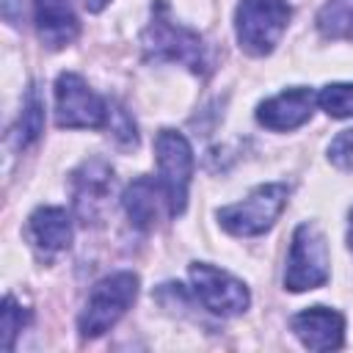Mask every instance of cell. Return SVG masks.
<instances>
[{
    "label": "cell",
    "mask_w": 353,
    "mask_h": 353,
    "mask_svg": "<svg viewBox=\"0 0 353 353\" xmlns=\"http://www.w3.org/2000/svg\"><path fill=\"white\" fill-rule=\"evenodd\" d=\"M141 47L146 61L163 63H182L196 74L207 72V47L201 41V36L179 22H174L168 17V8L163 0H157L152 6V22L146 25L143 36H141Z\"/></svg>",
    "instance_id": "6da1fadb"
},
{
    "label": "cell",
    "mask_w": 353,
    "mask_h": 353,
    "mask_svg": "<svg viewBox=\"0 0 353 353\" xmlns=\"http://www.w3.org/2000/svg\"><path fill=\"white\" fill-rule=\"evenodd\" d=\"M135 295H138V276L130 270H119V273H110L102 281H97L91 287L85 309L80 312V320H77L80 334L85 339H94V336H102L105 331H110L121 320V314L132 306Z\"/></svg>",
    "instance_id": "7a4b0ae2"
},
{
    "label": "cell",
    "mask_w": 353,
    "mask_h": 353,
    "mask_svg": "<svg viewBox=\"0 0 353 353\" xmlns=\"http://www.w3.org/2000/svg\"><path fill=\"white\" fill-rule=\"evenodd\" d=\"M292 8L287 0H240L234 11V30L240 50L248 55H268L279 44Z\"/></svg>",
    "instance_id": "3957f363"
},
{
    "label": "cell",
    "mask_w": 353,
    "mask_h": 353,
    "mask_svg": "<svg viewBox=\"0 0 353 353\" xmlns=\"http://www.w3.org/2000/svg\"><path fill=\"white\" fill-rule=\"evenodd\" d=\"M287 196H290V188L284 182H268V185H259L254 188L243 201L237 204H229V207H221L218 210V223L229 232V234H237V237H254V234H262L268 232L276 218L281 215L284 204H287Z\"/></svg>",
    "instance_id": "277c9868"
},
{
    "label": "cell",
    "mask_w": 353,
    "mask_h": 353,
    "mask_svg": "<svg viewBox=\"0 0 353 353\" xmlns=\"http://www.w3.org/2000/svg\"><path fill=\"white\" fill-rule=\"evenodd\" d=\"M157 154V182L165 193L168 215H182L188 201V188L193 176V149L188 138L176 130H160L154 138Z\"/></svg>",
    "instance_id": "5b68a950"
},
{
    "label": "cell",
    "mask_w": 353,
    "mask_h": 353,
    "mask_svg": "<svg viewBox=\"0 0 353 353\" xmlns=\"http://www.w3.org/2000/svg\"><path fill=\"white\" fill-rule=\"evenodd\" d=\"M328 281V248L325 237L314 223H301L292 232L284 287L290 292H306Z\"/></svg>",
    "instance_id": "8992f818"
},
{
    "label": "cell",
    "mask_w": 353,
    "mask_h": 353,
    "mask_svg": "<svg viewBox=\"0 0 353 353\" xmlns=\"http://www.w3.org/2000/svg\"><path fill=\"white\" fill-rule=\"evenodd\" d=\"M110 108L102 97H97L88 83L74 74L63 72L55 80V124L66 130H97L105 127Z\"/></svg>",
    "instance_id": "52a82bcc"
},
{
    "label": "cell",
    "mask_w": 353,
    "mask_h": 353,
    "mask_svg": "<svg viewBox=\"0 0 353 353\" xmlns=\"http://www.w3.org/2000/svg\"><path fill=\"white\" fill-rule=\"evenodd\" d=\"M190 281H193V292L204 303V309L218 314V317L243 314L251 303L248 287L240 279H234L232 273H226L215 265L193 262L190 265Z\"/></svg>",
    "instance_id": "ba28073f"
},
{
    "label": "cell",
    "mask_w": 353,
    "mask_h": 353,
    "mask_svg": "<svg viewBox=\"0 0 353 353\" xmlns=\"http://www.w3.org/2000/svg\"><path fill=\"white\" fill-rule=\"evenodd\" d=\"M314 105H317V94L306 85H295V88H287V91L259 102L256 121L273 132H287V130L306 124L314 113Z\"/></svg>",
    "instance_id": "9c48e42d"
},
{
    "label": "cell",
    "mask_w": 353,
    "mask_h": 353,
    "mask_svg": "<svg viewBox=\"0 0 353 353\" xmlns=\"http://www.w3.org/2000/svg\"><path fill=\"white\" fill-rule=\"evenodd\" d=\"M113 188V168L102 157L85 160L72 174V193H74V210L83 223H94L110 196Z\"/></svg>",
    "instance_id": "30bf717a"
},
{
    "label": "cell",
    "mask_w": 353,
    "mask_h": 353,
    "mask_svg": "<svg viewBox=\"0 0 353 353\" xmlns=\"http://www.w3.org/2000/svg\"><path fill=\"white\" fill-rule=\"evenodd\" d=\"M290 328L309 350H339L345 342V317L328 306H312L292 314Z\"/></svg>",
    "instance_id": "8fae6325"
},
{
    "label": "cell",
    "mask_w": 353,
    "mask_h": 353,
    "mask_svg": "<svg viewBox=\"0 0 353 353\" xmlns=\"http://www.w3.org/2000/svg\"><path fill=\"white\" fill-rule=\"evenodd\" d=\"M33 19L41 44L50 50H61L72 44L80 33V22L69 0H33Z\"/></svg>",
    "instance_id": "7c38bea8"
},
{
    "label": "cell",
    "mask_w": 353,
    "mask_h": 353,
    "mask_svg": "<svg viewBox=\"0 0 353 353\" xmlns=\"http://www.w3.org/2000/svg\"><path fill=\"white\" fill-rule=\"evenodd\" d=\"M28 237L33 248L52 256L72 243V218L63 207H39L28 221Z\"/></svg>",
    "instance_id": "4fadbf2b"
},
{
    "label": "cell",
    "mask_w": 353,
    "mask_h": 353,
    "mask_svg": "<svg viewBox=\"0 0 353 353\" xmlns=\"http://www.w3.org/2000/svg\"><path fill=\"white\" fill-rule=\"evenodd\" d=\"M165 201V193L160 188V182H154L152 176H138L135 182H130L121 193V207L130 218V223L141 232L152 229L157 221V204Z\"/></svg>",
    "instance_id": "5bb4252c"
},
{
    "label": "cell",
    "mask_w": 353,
    "mask_h": 353,
    "mask_svg": "<svg viewBox=\"0 0 353 353\" xmlns=\"http://www.w3.org/2000/svg\"><path fill=\"white\" fill-rule=\"evenodd\" d=\"M44 132V99L39 94V85H30L28 94H25V105H22V113L11 130V143L14 149H28L30 143H36Z\"/></svg>",
    "instance_id": "9a60e30c"
},
{
    "label": "cell",
    "mask_w": 353,
    "mask_h": 353,
    "mask_svg": "<svg viewBox=\"0 0 353 353\" xmlns=\"http://www.w3.org/2000/svg\"><path fill=\"white\" fill-rule=\"evenodd\" d=\"M314 22L323 39H353V0H328L317 11Z\"/></svg>",
    "instance_id": "2e32d148"
},
{
    "label": "cell",
    "mask_w": 353,
    "mask_h": 353,
    "mask_svg": "<svg viewBox=\"0 0 353 353\" xmlns=\"http://www.w3.org/2000/svg\"><path fill=\"white\" fill-rule=\"evenodd\" d=\"M317 105L331 119H353V83H328L320 88Z\"/></svg>",
    "instance_id": "e0dca14e"
},
{
    "label": "cell",
    "mask_w": 353,
    "mask_h": 353,
    "mask_svg": "<svg viewBox=\"0 0 353 353\" xmlns=\"http://www.w3.org/2000/svg\"><path fill=\"white\" fill-rule=\"evenodd\" d=\"M28 317H30L28 309H22L14 301V295H6L3 309H0V345H3V350H11L14 347V339L19 336L22 325L28 323Z\"/></svg>",
    "instance_id": "ac0fdd59"
},
{
    "label": "cell",
    "mask_w": 353,
    "mask_h": 353,
    "mask_svg": "<svg viewBox=\"0 0 353 353\" xmlns=\"http://www.w3.org/2000/svg\"><path fill=\"white\" fill-rule=\"evenodd\" d=\"M328 160L342 168V171H353V130H342L331 146H328Z\"/></svg>",
    "instance_id": "d6986e66"
},
{
    "label": "cell",
    "mask_w": 353,
    "mask_h": 353,
    "mask_svg": "<svg viewBox=\"0 0 353 353\" xmlns=\"http://www.w3.org/2000/svg\"><path fill=\"white\" fill-rule=\"evenodd\" d=\"M3 17H6L11 25H17V22H19L22 11H17V0H6V3H3Z\"/></svg>",
    "instance_id": "ffe728a7"
},
{
    "label": "cell",
    "mask_w": 353,
    "mask_h": 353,
    "mask_svg": "<svg viewBox=\"0 0 353 353\" xmlns=\"http://www.w3.org/2000/svg\"><path fill=\"white\" fill-rule=\"evenodd\" d=\"M108 3H110V0H83V6H85L88 11H94V14H97V11H102Z\"/></svg>",
    "instance_id": "44dd1931"
},
{
    "label": "cell",
    "mask_w": 353,
    "mask_h": 353,
    "mask_svg": "<svg viewBox=\"0 0 353 353\" xmlns=\"http://www.w3.org/2000/svg\"><path fill=\"white\" fill-rule=\"evenodd\" d=\"M347 245L353 251V210H350V226H347Z\"/></svg>",
    "instance_id": "7402d4cb"
}]
</instances>
